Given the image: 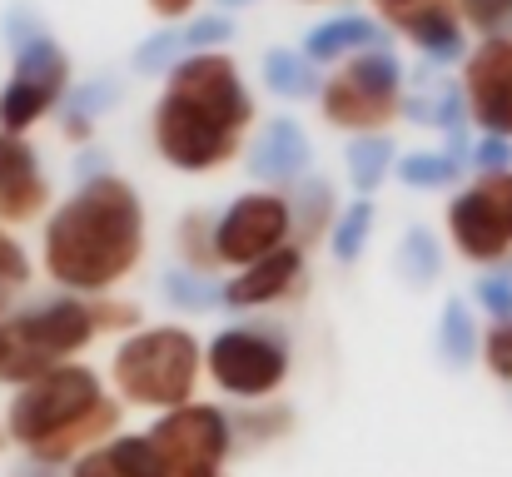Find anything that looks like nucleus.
Instances as JSON below:
<instances>
[{
    "label": "nucleus",
    "instance_id": "nucleus-27",
    "mask_svg": "<svg viewBox=\"0 0 512 477\" xmlns=\"http://www.w3.org/2000/svg\"><path fill=\"white\" fill-rule=\"evenodd\" d=\"M373 229H378V204H373V199H348L339 224H334V234H329V244H324L329 259H334L339 269H353V264L368 254Z\"/></svg>",
    "mask_w": 512,
    "mask_h": 477
},
{
    "label": "nucleus",
    "instance_id": "nucleus-23",
    "mask_svg": "<svg viewBox=\"0 0 512 477\" xmlns=\"http://www.w3.org/2000/svg\"><path fill=\"white\" fill-rule=\"evenodd\" d=\"M438 353L448 368H468V363H483V323L473 299H448L443 314H438Z\"/></svg>",
    "mask_w": 512,
    "mask_h": 477
},
{
    "label": "nucleus",
    "instance_id": "nucleus-26",
    "mask_svg": "<svg viewBox=\"0 0 512 477\" xmlns=\"http://www.w3.org/2000/svg\"><path fill=\"white\" fill-rule=\"evenodd\" d=\"M160 299L170 304L174 314H209V309H224V279L174 264V269L160 274Z\"/></svg>",
    "mask_w": 512,
    "mask_h": 477
},
{
    "label": "nucleus",
    "instance_id": "nucleus-35",
    "mask_svg": "<svg viewBox=\"0 0 512 477\" xmlns=\"http://www.w3.org/2000/svg\"><path fill=\"white\" fill-rule=\"evenodd\" d=\"M483 368H488L498 383L512 388V318L483 328Z\"/></svg>",
    "mask_w": 512,
    "mask_h": 477
},
{
    "label": "nucleus",
    "instance_id": "nucleus-12",
    "mask_svg": "<svg viewBox=\"0 0 512 477\" xmlns=\"http://www.w3.org/2000/svg\"><path fill=\"white\" fill-rule=\"evenodd\" d=\"M443 229H448V244H453V254L463 264H473V269H503V264H512V229L503 224L498 204L488 199V189L478 179L453 189Z\"/></svg>",
    "mask_w": 512,
    "mask_h": 477
},
{
    "label": "nucleus",
    "instance_id": "nucleus-6",
    "mask_svg": "<svg viewBox=\"0 0 512 477\" xmlns=\"http://www.w3.org/2000/svg\"><path fill=\"white\" fill-rule=\"evenodd\" d=\"M403 105H408V70L393 45H373V50L343 60L339 70H329L324 95H319L324 125L343 130V135L393 130L403 120Z\"/></svg>",
    "mask_w": 512,
    "mask_h": 477
},
{
    "label": "nucleus",
    "instance_id": "nucleus-5",
    "mask_svg": "<svg viewBox=\"0 0 512 477\" xmlns=\"http://www.w3.org/2000/svg\"><path fill=\"white\" fill-rule=\"evenodd\" d=\"M5 328H10V368H5L10 388H25L60 363H75L100 338L95 304L85 294H65V289L5 314Z\"/></svg>",
    "mask_w": 512,
    "mask_h": 477
},
{
    "label": "nucleus",
    "instance_id": "nucleus-7",
    "mask_svg": "<svg viewBox=\"0 0 512 477\" xmlns=\"http://www.w3.org/2000/svg\"><path fill=\"white\" fill-rule=\"evenodd\" d=\"M204 373H209V383L224 398L264 403V398H274L289 383V373H294V343L269 318L224 323L204 343Z\"/></svg>",
    "mask_w": 512,
    "mask_h": 477
},
{
    "label": "nucleus",
    "instance_id": "nucleus-29",
    "mask_svg": "<svg viewBox=\"0 0 512 477\" xmlns=\"http://www.w3.org/2000/svg\"><path fill=\"white\" fill-rule=\"evenodd\" d=\"M179 60H189V40H184V25H160L155 35H145L130 55L135 75H150V80H165Z\"/></svg>",
    "mask_w": 512,
    "mask_h": 477
},
{
    "label": "nucleus",
    "instance_id": "nucleus-20",
    "mask_svg": "<svg viewBox=\"0 0 512 477\" xmlns=\"http://www.w3.org/2000/svg\"><path fill=\"white\" fill-rule=\"evenodd\" d=\"M398 140L393 130H378V135H348V150H343V179L353 189V199H373L393 169H398Z\"/></svg>",
    "mask_w": 512,
    "mask_h": 477
},
{
    "label": "nucleus",
    "instance_id": "nucleus-17",
    "mask_svg": "<svg viewBox=\"0 0 512 477\" xmlns=\"http://www.w3.org/2000/svg\"><path fill=\"white\" fill-rule=\"evenodd\" d=\"M388 35H393V30H388L378 15L339 10V15H329V20H314V25L304 30V45H299V50H304L314 65L339 70L343 60H353V55H363V50H373V45H393Z\"/></svg>",
    "mask_w": 512,
    "mask_h": 477
},
{
    "label": "nucleus",
    "instance_id": "nucleus-13",
    "mask_svg": "<svg viewBox=\"0 0 512 477\" xmlns=\"http://www.w3.org/2000/svg\"><path fill=\"white\" fill-rule=\"evenodd\" d=\"M473 130L478 135H503L512 140V35L508 40H478L468 60L458 65Z\"/></svg>",
    "mask_w": 512,
    "mask_h": 477
},
{
    "label": "nucleus",
    "instance_id": "nucleus-2",
    "mask_svg": "<svg viewBox=\"0 0 512 477\" xmlns=\"http://www.w3.org/2000/svg\"><path fill=\"white\" fill-rule=\"evenodd\" d=\"M259 130V100L229 50L179 60L150 105V145L174 174H219L244 159Z\"/></svg>",
    "mask_w": 512,
    "mask_h": 477
},
{
    "label": "nucleus",
    "instance_id": "nucleus-30",
    "mask_svg": "<svg viewBox=\"0 0 512 477\" xmlns=\"http://www.w3.org/2000/svg\"><path fill=\"white\" fill-rule=\"evenodd\" d=\"M30 279H35V259H30V249L15 239V229L0 224V318L15 314V304L25 299Z\"/></svg>",
    "mask_w": 512,
    "mask_h": 477
},
{
    "label": "nucleus",
    "instance_id": "nucleus-42",
    "mask_svg": "<svg viewBox=\"0 0 512 477\" xmlns=\"http://www.w3.org/2000/svg\"><path fill=\"white\" fill-rule=\"evenodd\" d=\"M214 10H224V15H234V10H254L259 0H209Z\"/></svg>",
    "mask_w": 512,
    "mask_h": 477
},
{
    "label": "nucleus",
    "instance_id": "nucleus-32",
    "mask_svg": "<svg viewBox=\"0 0 512 477\" xmlns=\"http://www.w3.org/2000/svg\"><path fill=\"white\" fill-rule=\"evenodd\" d=\"M468 299H473V309L488 318V323L512 318V264H503V269H478Z\"/></svg>",
    "mask_w": 512,
    "mask_h": 477
},
{
    "label": "nucleus",
    "instance_id": "nucleus-41",
    "mask_svg": "<svg viewBox=\"0 0 512 477\" xmlns=\"http://www.w3.org/2000/svg\"><path fill=\"white\" fill-rule=\"evenodd\" d=\"M5 368H10V328L0 318V383H5Z\"/></svg>",
    "mask_w": 512,
    "mask_h": 477
},
{
    "label": "nucleus",
    "instance_id": "nucleus-33",
    "mask_svg": "<svg viewBox=\"0 0 512 477\" xmlns=\"http://www.w3.org/2000/svg\"><path fill=\"white\" fill-rule=\"evenodd\" d=\"M458 15L473 40H508L512 35V0H458Z\"/></svg>",
    "mask_w": 512,
    "mask_h": 477
},
{
    "label": "nucleus",
    "instance_id": "nucleus-15",
    "mask_svg": "<svg viewBox=\"0 0 512 477\" xmlns=\"http://www.w3.org/2000/svg\"><path fill=\"white\" fill-rule=\"evenodd\" d=\"M309 289V249L304 244H284L269 259L224 274V309L229 314H259V309H279L289 299H299Z\"/></svg>",
    "mask_w": 512,
    "mask_h": 477
},
{
    "label": "nucleus",
    "instance_id": "nucleus-18",
    "mask_svg": "<svg viewBox=\"0 0 512 477\" xmlns=\"http://www.w3.org/2000/svg\"><path fill=\"white\" fill-rule=\"evenodd\" d=\"M70 477H170V468L150 433H115L110 443L70 463Z\"/></svg>",
    "mask_w": 512,
    "mask_h": 477
},
{
    "label": "nucleus",
    "instance_id": "nucleus-9",
    "mask_svg": "<svg viewBox=\"0 0 512 477\" xmlns=\"http://www.w3.org/2000/svg\"><path fill=\"white\" fill-rule=\"evenodd\" d=\"M214 239H219V264L224 274H239L259 259H269L274 249L294 244V204L284 189H244L234 194L219 219H214Z\"/></svg>",
    "mask_w": 512,
    "mask_h": 477
},
{
    "label": "nucleus",
    "instance_id": "nucleus-11",
    "mask_svg": "<svg viewBox=\"0 0 512 477\" xmlns=\"http://www.w3.org/2000/svg\"><path fill=\"white\" fill-rule=\"evenodd\" d=\"M368 5H373V15H378L393 35H403V40L418 50V60L433 65V70L463 65L468 50L478 45V40L468 35L463 15H458V0H368Z\"/></svg>",
    "mask_w": 512,
    "mask_h": 477
},
{
    "label": "nucleus",
    "instance_id": "nucleus-22",
    "mask_svg": "<svg viewBox=\"0 0 512 477\" xmlns=\"http://www.w3.org/2000/svg\"><path fill=\"white\" fill-rule=\"evenodd\" d=\"M463 174H468V155H458L448 145L408 150V155H398V169H393V179L413 194H453V189H463Z\"/></svg>",
    "mask_w": 512,
    "mask_h": 477
},
{
    "label": "nucleus",
    "instance_id": "nucleus-28",
    "mask_svg": "<svg viewBox=\"0 0 512 477\" xmlns=\"http://www.w3.org/2000/svg\"><path fill=\"white\" fill-rule=\"evenodd\" d=\"M234 418V438L239 443H249V448H269V443H279V438H289L294 433V408L289 403H279V398H264V403H244L239 413H229Z\"/></svg>",
    "mask_w": 512,
    "mask_h": 477
},
{
    "label": "nucleus",
    "instance_id": "nucleus-3",
    "mask_svg": "<svg viewBox=\"0 0 512 477\" xmlns=\"http://www.w3.org/2000/svg\"><path fill=\"white\" fill-rule=\"evenodd\" d=\"M120 418L125 403L105 388V378L90 363H60L10 393L5 438L25 458L55 468V463H80L90 448L110 443L120 433Z\"/></svg>",
    "mask_w": 512,
    "mask_h": 477
},
{
    "label": "nucleus",
    "instance_id": "nucleus-21",
    "mask_svg": "<svg viewBox=\"0 0 512 477\" xmlns=\"http://www.w3.org/2000/svg\"><path fill=\"white\" fill-rule=\"evenodd\" d=\"M289 204H294V244H304V249L329 244V234H334V224H339V214H343L334 179L309 174L304 184L289 189Z\"/></svg>",
    "mask_w": 512,
    "mask_h": 477
},
{
    "label": "nucleus",
    "instance_id": "nucleus-37",
    "mask_svg": "<svg viewBox=\"0 0 512 477\" xmlns=\"http://www.w3.org/2000/svg\"><path fill=\"white\" fill-rule=\"evenodd\" d=\"M468 169L473 174H503V169H512V140H503V135H478L473 150H468Z\"/></svg>",
    "mask_w": 512,
    "mask_h": 477
},
{
    "label": "nucleus",
    "instance_id": "nucleus-34",
    "mask_svg": "<svg viewBox=\"0 0 512 477\" xmlns=\"http://www.w3.org/2000/svg\"><path fill=\"white\" fill-rule=\"evenodd\" d=\"M239 35V25H234V15H224V10H209V15H194L189 25H184V40H189V55H204V50H224L229 40Z\"/></svg>",
    "mask_w": 512,
    "mask_h": 477
},
{
    "label": "nucleus",
    "instance_id": "nucleus-24",
    "mask_svg": "<svg viewBox=\"0 0 512 477\" xmlns=\"http://www.w3.org/2000/svg\"><path fill=\"white\" fill-rule=\"evenodd\" d=\"M214 219H219V214H209V209H184V214H179V224H174V254H179V264H184V269L224 279L219 239H214Z\"/></svg>",
    "mask_w": 512,
    "mask_h": 477
},
{
    "label": "nucleus",
    "instance_id": "nucleus-8",
    "mask_svg": "<svg viewBox=\"0 0 512 477\" xmlns=\"http://www.w3.org/2000/svg\"><path fill=\"white\" fill-rule=\"evenodd\" d=\"M70 90H75V70L60 40L50 30L25 40L20 50H10V75L0 80V130L30 135L45 115H60Z\"/></svg>",
    "mask_w": 512,
    "mask_h": 477
},
{
    "label": "nucleus",
    "instance_id": "nucleus-4",
    "mask_svg": "<svg viewBox=\"0 0 512 477\" xmlns=\"http://www.w3.org/2000/svg\"><path fill=\"white\" fill-rule=\"evenodd\" d=\"M204 378V343L184 323H145L115 343L110 388L125 408L174 413L194 403Z\"/></svg>",
    "mask_w": 512,
    "mask_h": 477
},
{
    "label": "nucleus",
    "instance_id": "nucleus-38",
    "mask_svg": "<svg viewBox=\"0 0 512 477\" xmlns=\"http://www.w3.org/2000/svg\"><path fill=\"white\" fill-rule=\"evenodd\" d=\"M0 35H5V45H10V50H20L25 40L45 35V25H40V15H35L30 5H10V10L0 15Z\"/></svg>",
    "mask_w": 512,
    "mask_h": 477
},
{
    "label": "nucleus",
    "instance_id": "nucleus-10",
    "mask_svg": "<svg viewBox=\"0 0 512 477\" xmlns=\"http://www.w3.org/2000/svg\"><path fill=\"white\" fill-rule=\"evenodd\" d=\"M150 438H155L170 477H224L229 453L239 448L234 418L219 403H199V398L174 413H160Z\"/></svg>",
    "mask_w": 512,
    "mask_h": 477
},
{
    "label": "nucleus",
    "instance_id": "nucleus-39",
    "mask_svg": "<svg viewBox=\"0 0 512 477\" xmlns=\"http://www.w3.org/2000/svg\"><path fill=\"white\" fill-rule=\"evenodd\" d=\"M478 184L488 189V199L498 204V214H503V224L512 229V169H503V174H478Z\"/></svg>",
    "mask_w": 512,
    "mask_h": 477
},
{
    "label": "nucleus",
    "instance_id": "nucleus-31",
    "mask_svg": "<svg viewBox=\"0 0 512 477\" xmlns=\"http://www.w3.org/2000/svg\"><path fill=\"white\" fill-rule=\"evenodd\" d=\"M120 80H110V75H100V80H75V90L65 95V105H60V120H85V125H95L105 110H115L120 105Z\"/></svg>",
    "mask_w": 512,
    "mask_h": 477
},
{
    "label": "nucleus",
    "instance_id": "nucleus-19",
    "mask_svg": "<svg viewBox=\"0 0 512 477\" xmlns=\"http://www.w3.org/2000/svg\"><path fill=\"white\" fill-rule=\"evenodd\" d=\"M259 80H264V90H269L274 100H289V105L314 100V105H319L329 70H324V65H314L304 50L274 45V50H264V60H259Z\"/></svg>",
    "mask_w": 512,
    "mask_h": 477
},
{
    "label": "nucleus",
    "instance_id": "nucleus-36",
    "mask_svg": "<svg viewBox=\"0 0 512 477\" xmlns=\"http://www.w3.org/2000/svg\"><path fill=\"white\" fill-rule=\"evenodd\" d=\"M90 304H95V318H100V333H135V328H145V323H140L145 309H140L135 299L100 294V299H90Z\"/></svg>",
    "mask_w": 512,
    "mask_h": 477
},
{
    "label": "nucleus",
    "instance_id": "nucleus-1",
    "mask_svg": "<svg viewBox=\"0 0 512 477\" xmlns=\"http://www.w3.org/2000/svg\"><path fill=\"white\" fill-rule=\"evenodd\" d=\"M150 254L145 194L125 174L75 179V189L50 209L40 229V269L65 294H115L140 274Z\"/></svg>",
    "mask_w": 512,
    "mask_h": 477
},
{
    "label": "nucleus",
    "instance_id": "nucleus-16",
    "mask_svg": "<svg viewBox=\"0 0 512 477\" xmlns=\"http://www.w3.org/2000/svg\"><path fill=\"white\" fill-rule=\"evenodd\" d=\"M50 174L40 164V150L30 145V135H10L0 130V224L5 229H25L50 219Z\"/></svg>",
    "mask_w": 512,
    "mask_h": 477
},
{
    "label": "nucleus",
    "instance_id": "nucleus-40",
    "mask_svg": "<svg viewBox=\"0 0 512 477\" xmlns=\"http://www.w3.org/2000/svg\"><path fill=\"white\" fill-rule=\"evenodd\" d=\"M145 5L160 25H189L199 15V0H145Z\"/></svg>",
    "mask_w": 512,
    "mask_h": 477
},
{
    "label": "nucleus",
    "instance_id": "nucleus-25",
    "mask_svg": "<svg viewBox=\"0 0 512 477\" xmlns=\"http://www.w3.org/2000/svg\"><path fill=\"white\" fill-rule=\"evenodd\" d=\"M393 264H398V279H403V284L433 289V284L443 279V239H438L428 224H408L403 239H398Z\"/></svg>",
    "mask_w": 512,
    "mask_h": 477
},
{
    "label": "nucleus",
    "instance_id": "nucleus-43",
    "mask_svg": "<svg viewBox=\"0 0 512 477\" xmlns=\"http://www.w3.org/2000/svg\"><path fill=\"white\" fill-rule=\"evenodd\" d=\"M299 5H329V0H299Z\"/></svg>",
    "mask_w": 512,
    "mask_h": 477
},
{
    "label": "nucleus",
    "instance_id": "nucleus-14",
    "mask_svg": "<svg viewBox=\"0 0 512 477\" xmlns=\"http://www.w3.org/2000/svg\"><path fill=\"white\" fill-rule=\"evenodd\" d=\"M239 164L249 169V179L259 189H284L289 194L294 184H304L314 174V140H309V130L294 115H269L249 135Z\"/></svg>",
    "mask_w": 512,
    "mask_h": 477
}]
</instances>
